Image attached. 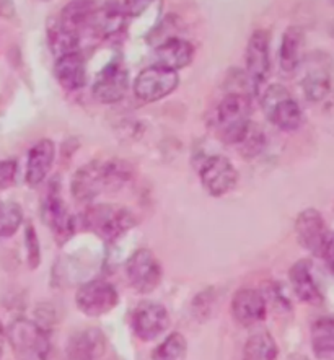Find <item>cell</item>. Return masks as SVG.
<instances>
[{
	"label": "cell",
	"instance_id": "12",
	"mask_svg": "<svg viewBox=\"0 0 334 360\" xmlns=\"http://www.w3.org/2000/svg\"><path fill=\"white\" fill-rule=\"evenodd\" d=\"M127 89H129V70L121 60H113L96 75L91 91L100 103L111 105L124 98Z\"/></svg>",
	"mask_w": 334,
	"mask_h": 360
},
{
	"label": "cell",
	"instance_id": "32",
	"mask_svg": "<svg viewBox=\"0 0 334 360\" xmlns=\"http://www.w3.org/2000/svg\"><path fill=\"white\" fill-rule=\"evenodd\" d=\"M2 352H4V328L0 325V357H2Z\"/></svg>",
	"mask_w": 334,
	"mask_h": 360
},
{
	"label": "cell",
	"instance_id": "24",
	"mask_svg": "<svg viewBox=\"0 0 334 360\" xmlns=\"http://www.w3.org/2000/svg\"><path fill=\"white\" fill-rule=\"evenodd\" d=\"M277 344L267 331H256L248 338L243 349V360H277Z\"/></svg>",
	"mask_w": 334,
	"mask_h": 360
},
{
	"label": "cell",
	"instance_id": "30",
	"mask_svg": "<svg viewBox=\"0 0 334 360\" xmlns=\"http://www.w3.org/2000/svg\"><path fill=\"white\" fill-rule=\"evenodd\" d=\"M15 174H17V162H0V189H7L8 186H12L15 181Z\"/></svg>",
	"mask_w": 334,
	"mask_h": 360
},
{
	"label": "cell",
	"instance_id": "1",
	"mask_svg": "<svg viewBox=\"0 0 334 360\" xmlns=\"http://www.w3.org/2000/svg\"><path fill=\"white\" fill-rule=\"evenodd\" d=\"M132 167L120 158L91 160L77 169L70 183L72 196L80 202H91L103 193L117 191L132 179Z\"/></svg>",
	"mask_w": 334,
	"mask_h": 360
},
{
	"label": "cell",
	"instance_id": "28",
	"mask_svg": "<svg viewBox=\"0 0 334 360\" xmlns=\"http://www.w3.org/2000/svg\"><path fill=\"white\" fill-rule=\"evenodd\" d=\"M263 142H264L263 134H261L258 127L251 124L248 132L245 134V137L241 139L238 146H241V153H243V155L253 157L256 153L261 152V148H263Z\"/></svg>",
	"mask_w": 334,
	"mask_h": 360
},
{
	"label": "cell",
	"instance_id": "9",
	"mask_svg": "<svg viewBox=\"0 0 334 360\" xmlns=\"http://www.w3.org/2000/svg\"><path fill=\"white\" fill-rule=\"evenodd\" d=\"M126 276L139 294H150L160 285L163 271L160 261L150 250H139L126 262Z\"/></svg>",
	"mask_w": 334,
	"mask_h": 360
},
{
	"label": "cell",
	"instance_id": "15",
	"mask_svg": "<svg viewBox=\"0 0 334 360\" xmlns=\"http://www.w3.org/2000/svg\"><path fill=\"white\" fill-rule=\"evenodd\" d=\"M105 336L100 329H80L72 334L67 342V360H98L105 354Z\"/></svg>",
	"mask_w": 334,
	"mask_h": 360
},
{
	"label": "cell",
	"instance_id": "26",
	"mask_svg": "<svg viewBox=\"0 0 334 360\" xmlns=\"http://www.w3.org/2000/svg\"><path fill=\"white\" fill-rule=\"evenodd\" d=\"M188 342L181 333H172L152 352V360H186Z\"/></svg>",
	"mask_w": 334,
	"mask_h": 360
},
{
	"label": "cell",
	"instance_id": "4",
	"mask_svg": "<svg viewBox=\"0 0 334 360\" xmlns=\"http://www.w3.org/2000/svg\"><path fill=\"white\" fill-rule=\"evenodd\" d=\"M251 103L248 96L241 94H230L219 103L215 124L219 136L224 142L238 146L245 134L248 132L251 121Z\"/></svg>",
	"mask_w": 334,
	"mask_h": 360
},
{
	"label": "cell",
	"instance_id": "10",
	"mask_svg": "<svg viewBox=\"0 0 334 360\" xmlns=\"http://www.w3.org/2000/svg\"><path fill=\"white\" fill-rule=\"evenodd\" d=\"M200 183L210 196L220 198L235 188L238 172L233 163L224 155H212L203 163L199 172Z\"/></svg>",
	"mask_w": 334,
	"mask_h": 360
},
{
	"label": "cell",
	"instance_id": "2",
	"mask_svg": "<svg viewBox=\"0 0 334 360\" xmlns=\"http://www.w3.org/2000/svg\"><path fill=\"white\" fill-rule=\"evenodd\" d=\"M7 339L17 360H49L51 339L43 326L28 318H17L7 328Z\"/></svg>",
	"mask_w": 334,
	"mask_h": 360
},
{
	"label": "cell",
	"instance_id": "19",
	"mask_svg": "<svg viewBox=\"0 0 334 360\" xmlns=\"http://www.w3.org/2000/svg\"><path fill=\"white\" fill-rule=\"evenodd\" d=\"M290 285L294 289L295 295L300 298L302 302L308 303V305H320L323 302V294L320 287L315 282L311 272V262L308 259L297 261L294 266L290 267L289 272Z\"/></svg>",
	"mask_w": 334,
	"mask_h": 360
},
{
	"label": "cell",
	"instance_id": "31",
	"mask_svg": "<svg viewBox=\"0 0 334 360\" xmlns=\"http://www.w3.org/2000/svg\"><path fill=\"white\" fill-rule=\"evenodd\" d=\"M323 258L328 262V266L331 267V271L334 272V235L330 233L326 240V245L325 248H323V253H321Z\"/></svg>",
	"mask_w": 334,
	"mask_h": 360
},
{
	"label": "cell",
	"instance_id": "8",
	"mask_svg": "<svg viewBox=\"0 0 334 360\" xmlns=\"http://www.w3.org/2000/svg\"><path fill=\"white\" fill-rule=\"evenodd\" d=\"M179 84L178 72H173L160 65H150L143 69L134 80V94L139 100L153 103L165 98L176 90Z\"/></svg>",
	"mask_w": 334,
	"mask_h": 360
},
{
	"label": "cell",
	"instance_id": "6",
	"mask_svg": "<svg viewBox=\"0 0 334 360\" xmlns=\"http://www.w3.org/2000/svg\"><path fill=\"white\" fill-rule=\"evenodd\" d=\"M41 219L48 227L53 230L59 243H64L74 235L75 220L67 210V205L60 196V188L58 179L49 183L43 202H41Z\"/></svg>",
	"mask_w": 334,
	"mask_h": 360
},
{
	"label": "cell",
	"instance_id": "5",
	"mask_svg": "<svg viewBox=\"0 0 334 360\" xmlns=\"http://www.w3.org/2000/svg\"><path fill=\"white\" fill-rule=\"evenodd\" d=\"M261 106L267 120L282 131L294 132L302 126V108L282 85H271L263 94Z\"/></svg>",
	"mask_w": 334,
	"mask_h": 360
},
{
	"label": "cell",
	"instance_id": "11",
	"mask_svg": "<svg viewBox=\"0 0 334 360\" xmlns=\"http://www.w3.org/2000/svg\"><path fill=\"white\" fill-rule=\"evenodd\" d=\"M131 326L141 341H153L169 326L167 308L157 302H141L132 311Z\"/></svg>",
	"mask_w": 334,
	"mask_h": 360
},
{
	"label": "cell",
	"instance_id": "3",
	"mask_svg": "<svg viewBox=\"0 0 334 360\" xmlns=\"http://www.w3.org/2000/svg\"><path fill=\"white\" fill-rule=\"evenodd\" d=\"M137 224L129 209L113 204L90 205L84 214V225L103 240L115 241Z\"/></svg>",
	"mask_w": 334,
	"mask_h": 360
},
{
	"label": "cell",
	"instance_id": "27",
	"mask_svg": "<svg viewBox=\"0 0 334 360\" xmlns=\"http://www.w3.org/2000/svg\"><path fill=\"white\" fill-rule=\"evenodd\" d=\"M23 222V210L13 200H0V238L17 233Z\"/></svg>",
	"mask_w": 334,
	"mask_h": 360
},
{
	"label": "cell",
	"instance_id": "7",
	"mask_svg": "<svg viewBox=\"0 0 334 360\" xmlns=\"http://www.w3.org/2000/svg\"><path fill=\"white\" fill-rule=\"evenodd\" d=\"M117 302H120V295L115 285L101 279L86 282L75 294L77 308L90 318H98L115 310Z\"/></svg>",
	"mask_w": 334,
	"mask_h": 360
},
{
	"label": "cell",
	"instance_id": "23",
	"mask_svg": "<svg viewBox=\"0 0 334 360\" xmlns=\"http://www.w3.org/2000/svg\"><path fill=\"white\" fill-rule=\"evenodd\" d=\"M311 347L318 359L334 360V315L321 316L313 323Z\"/></svg>",
	"mask_w": 334,
	"mask_h": 360
},
{
	"label": "cell",
	"instance_id": "21",
	"mask_svg": "<svg viewBox=\"0 0 334 360\" xmlns=\"http://www.w3.org/2000/svg\"><path fill=\"white\" fill-rule=\"evenodd\" d=\"M48 43L56 58L77 53L80 46V30L65 22L63 17L48 25Z\"/></svg>",
	"mask_w": 334,
	"mask_h": 360
},
{
	"label": "cell",
	"instance_id": "20",
	"mask_svg": "<svg viewBox=\"0 0 334 360\" xmlns=\"http://www.w3.org/2000/svg\"><path fill=\"white\" fill-rule=\"evenodd\" d=\"M54 75L63 89L69 91L80 90L86 82L85 58L80 51L58 58L54 64Z\"/></svg>",
	"mask_w": 334,
	"mask_h": 360
},
{
	"label": "cell",
	"instance_id": "17",
	"mask_svg": "<svg viewBox=\"0 0 334 360\" xmlns=\"http://www.w3.org/2000/svg\"><path fill=\"white\" fill-rule=\"evenodd\" d=\"M56 158V147L54 142L49 139H43V141L36 142L34 146L30 148L28 160H27V183L32 188L39 186L41 183L48 178V174L53 168Z\"/></svg>",
	"mask_w": 334,
	"mask_h": 360
},
{
	"label": "cell",
	"instance_id": "13",
	"mask_svg": "<svg viewBox=\"0 0 334 360\" xmlns=\"http://www.w3.org/2000/svg\"><path fill=\"white\" fill-rule=\"evenodd\" d=\"M271 72V53L269 36L259 30L251 34L246 46V74L253 86L255 94H258L261 85L264 84Z\"/></svg>",
	"mask_w": 334,
	"mask_h": 360
},
{
	"label": "cell",
	"instance_id": "22",
	"mask_svg": "<svg viewBox=\"0 0 334 360\" xmlns=\"http://www.w3.org/2000/svg\"><path fill=\"white\" fill-rule=\"evenodd\" d=\"M303 36L302 28L299 27H289L285 30L284 36H282L281 53H279V64L282 74L292 75L299 69L303 56Z\"/></svg>",
	"mask_w": 334,
	"mask_h": 360
},
{
	"label": "cell",
	"instance_id": "25",
	"mask_svg": "<svg viewBox=\"0 0 334 360\" xmlns=\"http://www.w3.org/2000/svg\"><path fill=\"white\" fill-rule=\"evenodd\" d=\"M303 94L310 101L325 100L331 91V75L325 67H313L302 80Z\"/></svg>",
	"mask_w": 334,
	"mask_h": 360
},
{
	"label": "cell",
	"instance_id": "18",
	"mask_svg": "<svg viewBox=\"0 0 334 360\" xmlns=\"http://www.w3.org/2000/svg\"><path fill=\"white\" fill-rule=\"evenodd\" d=\"M194 59V48L189 41L178 38H168L155 48V65L165 67L173 72H178L189 65Z\"/></svg>",
	"mask_w": 334,
	"mask_h": 360
},
{
	"label": "cell",
	"instance_id": "14",
	"mask_svg": "<svg viewBox=\"0 0 334 360\" xmlns=\"http://www.w3.org/2000/svg\"><path fill=\"white\" fill-rule=\"evenodd\" d=\"M295 233L303 248L318 256H321L328 236H330L325 220L316 209H307L299 214L295 222Z\"/></svg>",
	"mask_w": 334,
	"mask_h": 360
},
{
	"label": "cell",
	"instance_id": "16",
	"mask_svg": "<svg viewBox=\"0 0 334 360\" xmlns=\"http://www.w3.org/2000/svg\"><path fill=\"white\" fill-rule=\"evenodd\" d=\"M230 310L241 326H253L266 318V300L258 290L240 289L233 295Z\"/></svg>",
	"mask_w": 334,
	"mask_h": 360
},
{
	"label": "cell",
	"instance_id": "29",
	"mask_svg": "<svg viewBox=\"0 0 334 360\" xmlns=\"http://www.w3.org/2000/svg\"><path fill=\"white\" fill-rule=\"evenodd\" d=\"M25 243H27V250H28V262L30 267H38L39 264V241H38V235H36L34 229L32 225H28L27 231H25Z\"/></svg>",
	"mask_w": 334,
	"mask_h": 360
}]
</instances>
